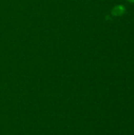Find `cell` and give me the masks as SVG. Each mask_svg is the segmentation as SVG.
<instances>
[{
  "label": "cell",
  "mask_w": 134,
  "mask_h": 135,
  "mask_svg": "<svg viewBox=\"0 0 134 135\" xmlns=\"http://www.w3.org/2000/svg\"><path fill=\"white\" fill-rule=\"evenodd\" d=\"M129 2H133L134 3V0H128Z\"/></svg>",
  "instance_id": "cell-2"
},
{
  "label": "cell",
  "mask_w": 134,
  "mask_h": 135,
  "mask_svg": "<svg viewBox=\"0 0 134 135\" xmlns=\"http://www.w3.org/2000/svg\"><path fill=\"white\" fill-rule=\"evenodd\" d=\"M126 9L122 5H118L115 6L112 9V14L115 16H121L123 13H125Z\"/></svg>",
  "instance_id": "cell-1"
}]
</instances>
